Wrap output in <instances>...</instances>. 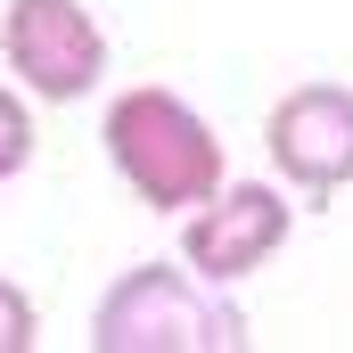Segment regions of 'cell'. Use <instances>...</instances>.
<instances>
[{
    "label": "cell",
    "instance_id": "5b68a950",
    "mask_svg": "<svg viewBox=\"0 0 353 353\" xmlns=\"http://www.w3.org/2000/svg\"><path fill=\"white\" fill-rule=\"evenodd\" d=\"M271 173L288 181L304 205H329L353 181V90L345 83H296L271 99L263 115Z\"/></svg>",
    "mask_w": 353,
    "mask_h": 353
},
{
    "label": "cell",
    "instance_id": "277c9868",
    "mask_svg": "<svg viewBox=\"0 0 353 353\" xmlns=\"http://www.w3.org/2000/svg\"><path fill=\"white\" fill-rule=\"evenodd\" d=\"M288 230H296V205L271 181H222L205 205L181 214V263L214 288H239L288 247Z\"/></svg>",
    "mask_w": 353,
    "mask_h": 353
},
{
    "label": "cell",
    "instance_id": "8992f818",
    "mask_svg": "<svg viewBox=\"0 0 353 353\" xmlns=\"http://www.w3.org/2000/svg\"><path fill=\"white\" fill-rule=\"evenodd\" d=\"M33 165V99L17 83H0V189Z\"/></svg>",
    "mask_w": 353,
    "mask_h": 353
},
{
    "label": "cell",
    "instance_id": "7a4b0ae2",
    "mask_svg": "<svg viewBox=\"0 0 353 353\" xmlns=\"http://www.w3.org/2000/svg\"><path fill=\"white\" fill-rule=\"evenodd\" d=\"M90 345L99 353H239L247 321L189 263L181 271L173 263H132L123 279H107V296L90 312Z\"/></svg>",
    "mask_w": 353,
    "mask_h": 353
},
{
    "label": "cell",
    "instance_id": "6da1fadb",
    "mask_svg": "<svg viewBox=\"0 0 353 353\" xmlns=\"http://www.w3.org/2000/svg\"><path fill=\"white\" fill-rule=\"evenodd\" d=\"M99 140H107L115 181H123L148 214H189V205H205V197L222 189V140H214V123H205L181 90H165V83L115 90Z\"/></svg>",
    "mask_w": 353,
    "mask_h": 353
},
{
    "label": "cell",
    "instance_id": "52a82bcc",
    "mask_svg": "<svg viewBox=\"0 0 353 353\" xmlns=\"http://www.w3.org/2000/svg\"><path fill=\"white\" fill-rule=\"evenodd\" d=\"M41 345V312L17 279H0V353H33Z\"/></svg>",
    "mask_w": 353,
    "mask_h": 353
},
{
    "label": "cell",
    "instance_id": "3957f363",
    "mask_svg": "<svg viewBox=\"0 0 353 353\" xmlns=\"http://www.w3.org/2000/svg\"><path fill=\"white\" fill-rule=\"evenodd\" d=\"M0 58L25 99L74 107L107 83V25L83 0H8L0 8Z\"/></svg>",
    "mask_w": 353,
    "mask_h": 353
}]
</instances>
